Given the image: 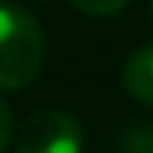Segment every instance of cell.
Listing matches in <instances>:
<instances>
[{
    "mask_svg": "<svg viewBox=\"0 0 153 153\" xmlns=\"http://www.w3.org/2000/svg\"><path fill=\"white\" fill-rule=\"evenodd\" d=\"M47 60V40L30 10L0 4V90H23Z\"/></svg>",
    "mask_w": 153,
    "mask_h": 153,
    "instance_id": "obj_1",
    "label": "cell"
},
{
    "mask_svg": "<svg viewBox=\"0 0 153 153\" xmlns=\"http://www.w3.org/2000/svg\"><path fill=\"white\" fill-rule=\"evenodd\" d=\"M17 153H83L80 120L63 110H37L13 133Z\"/></svg>",
    "mask_w": 153,
    "mask_h": 153,
    "instance_id": "obj_2",
    "label": "cell"
},
{
    "mask_svg": "<svg viewBox=\"0 0 153 153\" xmlns=\"http://www.w3.org/2000/svg\"><path fill=\"white\" fill-rule=\"evenodd\" d=\"M120 83H123V90L130 93L137 103H150L153 107V43L137 47L133 53L126 57Z\"/></svg>",
    "mask_w": 153,
    "mask_h": 153,
    "instance_id": "obj_3",
    "label": "cell"
},
{
    "mask_svg": "<svg viewBox=\"0 0 153 153\" xmlns=\"http://www.w3.org/2000/svg\"><path fill=\"white\" fill-rule=\"evenodd\" d=\"M120 153H153V123H130L120 137Z\"/></svg>",
    "mask_w": 153,
    "mask_h": 153,
    "instance_id": "obj_4",
    "label": "cell"
},
{
    "mask_svg": "<svg viewBox=\"0 0 153 153\" xmlns=\"http://www.w3.org/2000/svg\"><path fill=\"white\" fill-rule=\"evenodd\" d=\"M67 4L87 17H117L130 0H67Z\"/></svg>",
    "mask_w": 153,
    "mask_h": 153,
    "instance_id": "obj_5",
    "label": "cell"
},
{
    "mask_svg": "<svg viewBox=\"0 0 153 153\" xmlns=\"http://www.w3.org/2000/svg\"><path fill=\"white\" fill-rule=\"evenodd\" d=\"M10 140H13V117H10V107L0 100V153L7 150Z\"/></svg>",
    "mask_w": 153,
    "mask_h": 153,
    "instance_id": "obj_6",
    "label": "cell"
},
{
    "mask_svg": "<svg viewBox=\"0 0 153 153\" xmlns=\"http://www.w3.org/2000/svg\"><path fill=\"white\" fill-rule=\"evenodd\" d=\"M150 10H153V0H150Z\"/></svg>",
    "mask_w": 153,
    "mask_h": 153,
    "instance_id": "obj_7",
    "label": "cell"
}]
</instances>
